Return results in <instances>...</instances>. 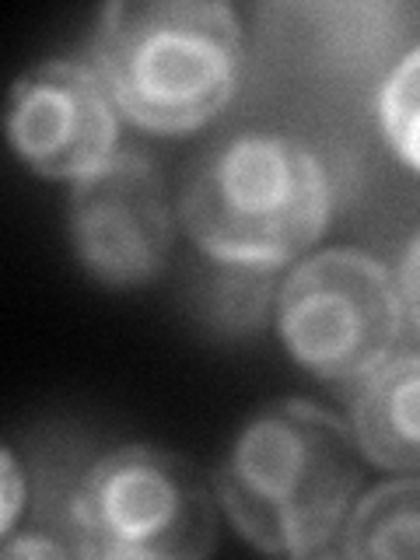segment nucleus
<instances>
[{
	"instance_id": "6e6552de",
	"label": "nucleus",
	"mask_w": 420,
	"mask_h": 560,
	"mask_svg": "<svg viewBox=\"0 0 420 560\" xmlns=\"http://www.w3.org/2000/svg\"><path fill=\"white\" fill-rule=\"evenodd\" d=\"M350 428L364 459L420 477V354H396L358 382Z\"/></svg>"
},
{
	"instance_id": "4468645a",
	"label": "nucleus",
	"mask_w": 420,
	"mask_h": 560,
	"mask_svg": "<svg viewBox=\"0 0 420 560\" xmlns=\"http://www.w3.org/2000/svg\"><path fill=\"white\" fill-rule=\"evenodd\" d=\"M4 557H74L60 539L52 536H43V533H22V536H11L4 539V547H0Z\"/></svg>"
},
{
	"instance_id": "f8f14e48",
	"label": "nucleus",
	"mask_w": 420,
	"mask_h": 560,
	"mask_svg": "<svg viewBox=\"0 0 420 560\" xmlns=\"http://www.w3.org/2000/svg\"><path fill=\"white\" fill-rule=\"evenodd\" d=\"M0 487H4V498H0V533L8 539L14 536V522L28 504V480L22 477V469L14 463V452L8 445L0 452Z\"/></svg>"
},
{
	"instance_id": "0eeeda50",
	"label": "nucleus",
	"mask_w": 420,
	"mask_h": 560,
	"mask_svg": "<svg viewBox=\"0 0 420 560\" xmlns=\"http://www.w3.org/2000/svg\"><path fill=\"white\" fill-rule=\"evenodd\" d=\"M8 140L46 179L78 183L116 154L119 119L92 63L46 60L28 67L8 95Z\"/></svg>"
},
{
	"instance_id": "9d476101",
	"label": "nucleus",
	"mask_w": 420,
	"mask_h": 560,
	"mask_svg": "<svg viewBox=\"0 0 420 560\" xmlns=\"http://www.w3.org/2000/svg\"><path fill=\"white\" fill-rule=\"evenodd\" d=\"M273 273L238 262H218L203 277L197 294V315L224 337H249L270 315L273 302Z\"/></svg>"
},
{
	"instance_id": "7ed1b4c3",
	"label": "nucleus",
	"mask_w": 420,
	"mask_h": 560,
	"mask_svg": "<svg viewBox=\"0 0 420 560\" xmlns=\"http://www.w3.org/2000/svg\"><path fill=\"white\" fill-rule=\"evenodd\" d=\"M329 207V172L315 148L277 130H242L189 168L179 218L210 259L280 270L319 242Z\"/></svg>"
},
{
	"instance_id": "f257e3e1",
	"label": "nucleus",
	"mask_w": 420,
	"mask_h": 560,
	"mask_svg": "<svg viewBox=\"0 0 420 560\" xmlns=\"http://www.w3.org/2000/svg\"><path fill=\"white\" fill-rule=\"evenodd\" d=\"M354 428L308 399H277L249 417L214 477L235 533L262 553H337L364 483Z\"/></svg>"
},
{
	"instance_id": "1a4fd4ad",
	"label": "nucleus",
	"mask_w": 420,
	"mask_h": 560,
	"mask_svg": "<svg viewBox=\"0 0 420 560\" xmlns=\"http://www.w3.org/2000/svg\"><path fill=\"white\" fill-rule=\"evenodd\" d=\"M340 557H420V477L378 483L350 512Z\"/></svg>"
},
{
	"instance_id": "f03ea898",
	"label": "nucleus",
	"mask_w": 420,
	"mask_h": 560,
	"mask_svg": "<svg viewBox=\"0 0 420 560\" xmlns=\"http://www.w3.org/2000/svg\"><path fill=\"white\" fill-rule=\"evenodd\" d=\"M88 57L130 122L151 133H189L238 92L245 43L232 4L116 0L102 8Z\"/></svg>"
},
{
	"instance_id": "423d86ee",
	"label": "nucleus",
	"mask_w": 420,
	"mask_h": 560,
	"mask_svg": "<svg viewBox=\"0 0 420 560\" xmlns=\"http://www.w3.org/2000/svg\"><path fill=\"white\" fill-rule=\"evenodd\" d=\"M67 232L78 262L98 284L116 291L151 284L175 242V214L158 165L140 151H116L70 189Z\"/></svg>"
},
{
	"instance_id": "ddd939ff",
	"label": "nucleus",
	"mask_w": 420,
	"mask_h": 560,
	"mask_svg": "<svg viewBox=\"0 0 420 560\" xmlns=\"http://www.w3.org/2000/svg\"><path fill=\"white\" fill-rule=\"evenodd\" d=\"M399 298H402V308L413 319V326L420 329V232L410 238L407 253H402V262H399Z\"/></svg>"
},
{
	"instance_id": "39448f33",
	"label": "nucleus",
	"mask_w": 420,
	"mask_h": 560,
	"mask_svg": "<svg viewBox=\"0 0 420 560\" xmlns=\"http://www.w3.org/2000/svg\"><path fill=\"white\" fill-rule=\"evenodd\" d=\"M402 298L385 262L361 249L315 253L288 273L277 298L280 340L323 382L358 385L393 358Z\"/></svg>"
},
{
	"instance_id": "9b49d317",
	"label": "nucleus",
	"mask_w": 420,
	"mask_h": 560,
	"mask_svg": "<svg viewBox=\"0 0 420 560\" xmlns=\"http://www.w3.org/2000/svg\"><path fill=\"white\" fill-rule=\"evenodd\" d=\"M378 116L389 148L420 172V46L402 57L385 78L378 95Z\"/></svg>"
},
{
	"instance_id": "20e7f679",
	"label": "nucleus",
	"mask_w": 420,
	"mask_h": 560,
	"mask_svg": "<svg viewBox=\"0 0 420 560\" xmlns=\"http://www.w3.org/2000/svg\"><path fill=\"white\" fill-rule=\"evenodd\" d=\"M70 536L78 557L197 560L218 542V494L186 455L119 445L78 477Z\"/></svg>"
}]
</instances>
